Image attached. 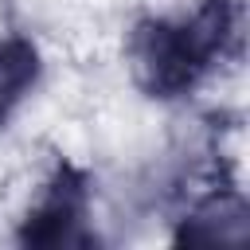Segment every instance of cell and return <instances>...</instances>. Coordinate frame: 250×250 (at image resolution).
I'll return each instance as SVG.
<instances>
[{
    "instance_id": "6da1fadb",
    "label": "cell",
    "mask_w": 250,
    "mask_h": 250,
    "mask_svg": "<svg viewBox=\"0 0 250 250\" xmlns=\"http://www.w3.org/2000/svg\"><path fill=\"white\" fill-rule=\"evenodd\" d=\"M242 43V4L238 0H203L188 20L145 16L125 35L129 78L141 94L156 102L184 98L199 78L238 55Z\"/></svg>"
},
{
    "instance_id": "7a4b0ae2",
    "label": "cell",
    "mask_w": 250,
    "mask_h": 250,
    "mask_svg": "<svg viewBox=\"0 0 250 250\" xmlns=\"http://www.w3.org/2000/svg\"><path fill=\"white\" fill-rule=\"evenodd\" d=\"M86 215H90V176L74 164H59L51 180L39 188L20 238L27 246H74L90 242L86 234Z\"/></svg>"
},
{
    "instance_id": "3957f363",
    "label": "cell",
    "mask_w": 250,
    "mask_h": 250,
    "mask_svg": "<svg viewBox=\"0 0 250 250\" xmlns=\"http://www.w3.org/2000/svg\"><path fill=\"white\" fill-rule=\"evenodd\" d=\"M250 223H246V203L238 195H211L191 207V215L180 223V242L188 246H238L246 242Z\"/></svg>"
},
{
    "instance_id": "277c9868",
    "label": "cell",
    "mask_w": 250,
    "mask_h": 250,
    "mask_svg": "<svg viewBox=\"0 0 250 250\" xmlns=\"http://www.w3.org/2000/svg\"><path fill=\"white\" fill-rule=\"evenodd\" d=\"M39 70H43L39 47L27 35H4L0 39V125L31 94V86L39 82Z\"/></svg>"
}]
</instances>
